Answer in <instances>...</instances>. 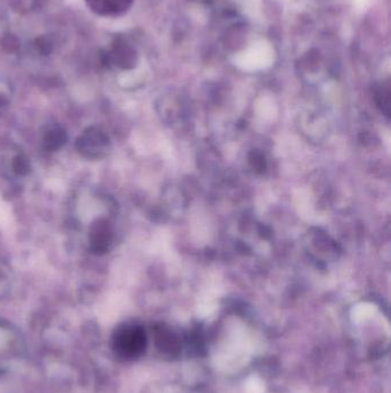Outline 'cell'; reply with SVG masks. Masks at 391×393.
Returning <instances> with one entry per match:
<instances>
[{
  "instance_id": "1",
  "label": "cell",
  "mask_w": 391,
  "mask_h": 393,
  "mask_svg": "<svg viewBox=\"0 0 391 393\" xmlns=\"http://www.w3.org/2000/svg\"><path fill=\"white\" fill-rule=\"evenodd\" d=\"M146 349V334L138 327H124L115 337V350L127 359L142 356Z\"/></svg>"
},
{
  "instance_id": "2",
  "label": "cell",
  "mask_w": 391,
  "mask_h": 393,
  "mask_svg": "<svg viewBox=\"0 0 391 393\" xmlns=\"http://www.w3.org/2000/svg\"><path fill=\"white\" fill-rule=\"evenodd\" d=\"M78 142L80 152L87 158H104L107 153V137L101 131L91 129L84 133Z\"/></svg>"
},
{
  "instance_id": "3",
  "label": "cell",
  "mask_w": 391,
  "mask_h": 393,
  "mask_svg": "<svg viewBox=\"0 0 391 393\" xmlns=\"http://www.w3.org/2000/svg\"><path fill=\"white\" fill-rule=\"evenodd\" d=\"M133 0H85L87 7L94 14L105 18H116L132 6Z\"/></svg>"
},
{
  "instance_id": "4",
  "label": "cell",
  "mask_w": 391,
  "mask_h": 393,
  "mask_svg": "<svg viewBox=\"0 0 391 393\" xmlns=\"http://www.w3.org/2000/svg\"><path fill=\"white\" fill-rule=\"evenodd\" d=\"M109 234H111V231L108 228L106 221L101 220L94 223V226L91 230V243L97 251L105 252L107 250L108 244L111 242Z\"/></svg>"
},
{
  "instance_id": "5",
  "label": "cell",
  "mask_w": 391,
  "mask_h": 393,
  "mask_svg": "<svg viewBox=\"0 0 391 393\" xmlns=\"http://www.w3.org/2000/svg\"><path fill=\"white\" fill-rule=\"evenodd\" d=\"M156 345L161 352L171 358L178 356L182 350V344L179 343L177 336L171 332H161L156 337Z\"/></svg>"
}]
</instances>
